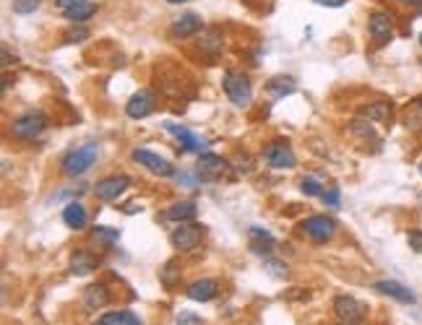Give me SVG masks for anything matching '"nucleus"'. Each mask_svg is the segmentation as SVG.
<instances>
[{
    "instance_id": "nucleus-1",
    "label": "nucleus",
    "mask_w": 422,
    "mask_h": 325,
    "mask_svg": "<svg viewBox=\"0 0 422 325\" xmlns=\"http://www.w3.org/2000/svg\"><path fill=\"white\" fill-rule=\"evenodd\" d=\"M97 157H100L97 143H81V146H76L65 154L63 161H60V169H63L65 177H81L94 167Z\"/></svg>"
},
{
    "instance_id": "nucleus-2",
    "label": "nucleus",
    "mask_w": 422,
    "mask_h": 325,
    "mask_svg": "<svg viewBox=\"0 0 422 325\" xmlns=\"http://www.w3.org/2000/svg\"><path fill=\"white\" fill-rule=\"evenodd\" d=\"M47 130V115L42 110H27L11 120V136L19 140H37Z\"/></svg>"
},
{
    "instance_id": "nucleus-3",
    "label": "nucleus",
    "mask_w": 422,
    "mask_h": 325,
    "mask_svg": "<svg viewBox=\"0 0 422 325\" xmlns=\"http://www.w3.org/2000/svg\"><path fill=\"white\" fill-rule=\"evenodd\" d=\"M222 86H224V94L235 107H248L250 99H253V86H250V78L245 73H238V71H224L222 75Z\"/></svg>"
},
{
    "instance_id": "nucleus-4",
    "label": "nucleus",
    "mask_w": 422,
    "mask_h": 325,
    "mask_svg": "<svg viewBox=\"0 0 422 325\" xmlns=\"http://www.w3.org/2000/svg\"><path fill=\"white\" fill-rule=\"evenodd\" d=\"M367 34L376 45H388L394 39V16L388 10H373L367 16Z\"/></svg>"
},
{
    "instance_id": "nucleus-5",
    "label": "nucleus",
    "mask_w": 422,
    "mask_h": 325,
    "mask_svg": "<svg viewBox=\"0 0 422 325\" xmlns=\"http://www.w3.org/2000/svg\"><path fill=\"white\" fill-rule=\"evenodd\" d=\"M128 187H130V177L112 175V177L100 180V182L94 185V195H97V201H102V203H112V201H118Z\"/></svg>"
},
{
    "instance_id": "nucleus-6",
    "label": "nucleus",
    "mask_w": 422,
    "mask_h": 325,
    "mask_svg": "<svg viewBox=\"0 0 422 325\" xmlns=\"http://www.w3.org/2000/svg\"><path fill=\"white\" fill-rule=\"evenodd\" d=\"M303 232L311 237L313 242H329L334 234H336V222L334 219H329V216H321V214H315V216H308L303 222Z\"/></svg>"
},
{
    "instance_id": "nucleus-7",
    "label": "nucleus",
    "mask_w": 422,
    "mask_h": 325,
    "mask_svg": "<svg viewBox=\"0 0 422 325\" xmlns=\"http://www.w3.org/2000/svg\"><path fill=\"white\" fill-rule=\"evenodd\" d=\"M55 6L71 24H83L97 13V3L92 0H55Z\"/></svg>"
},
{
    "instance_id": "nucleus-8",
    "label": "nucleus",
    "mask_w": 422,
    "mask_h": 325,
    "mask_svg": "<svg viewBox=\"0 0 422 325\" xmlns=\"http://www.w3.org/2000/svg\"><path fill=\"white\" fill-rule=\"evenodd\" d=\"M170 242H172L175 250L180 252H191L198 247V242H201V226H196V224H177V229H172L170 234Z\"/></svg>"
},
{
    "instance_id": "nucleus-9",
    "label": "nucleus",
    "mask_w": 422,
    "mask_h": 325,
    "mask_svg": "<svg viewBox=\"0 0 422 325\" xmlns=\"http://www.w3.org/2000/svg\"><path fill=\"white\" fill-rule=\"evenodd\" d=\"M227 169H230L227 159L217 157V154H198V164H196V177L198 180H219Z\"/></svg>"
},
{
    "instance_id": "nucleus-10",
    "label": "nucleus",
    "mask_w": 422,
    "mask_h": 325,
    "mask_svg": "<svg viewBox=\"0 0 422 325\" xmlns=\"http://www.w3.org/2000/svg\"><path fill=\"white\" fill-rule=\"evenodd\" d=\"M133 159H136L141 167H147L151 175H159V177H175L177 175L175 167L167 161V159H162L159 154H154V151H149V149H136L133 151Z\"/></svg>"
},
{
    "instance_id": "nucleus-11",
    "label": "nucleus",
    "mask_w": 422,
    "mask_h": 325,
    "mask_svg": "<svg viewBox=\"0 0 422 325\" xmlns=\"http://www.w3.org/2000/svg\"><path fill=\"white\" fill-rule=\"evenodd\" d=\"M334 312L339 320H349V323H358L360 317L367 315V305L365 302H360V299L349 297V294H339V297L334 299Z\"/></svg>"
},
{
    "instance_id": "nucleus-12",
    "label": "nucleus",
    "mask_w": 422,
    "mask_h": 325,
    "mask_svg": "<svg viewBox=\"0 0 422 325\" xmlns=\"http://www.w3.org/2000/svg\"><path fill=\"white\" fill-rule=\"evenodd\" d=\"M264 159H266L268 167L274 169H292L294 167V151L282 143V140H276V143H268L266 149H264Z\"/></svg>"
},
{
    "instance_id": "nucleus-13",
    "label": "nucleus",
    "mask_w": 422,
    "mask_h": 325,
    "mask_svg": "<svg viewBox=\"0 0 422 325\" xmlns=\"http://www.w3.org/2000/svg\"><path fill=\"white\" fill-rule=\"evenodd\" d=\"M151 112H154V94L149 92V89L136 92L128 99V104H125V115H128L130 120H144Z\"/></svg>"
},
{
    "instance_id": "nucleus-14",
    "label": "nucleus",
    "mask_w": 422,
    "mask_h": 325,
    "mask_svg": "<svg viewBox=\"0 0 422 325\" xmlns=\"http://www.w3.org/2000/svg\"><path fill=\"white\" fill-rule=\"evenodd\" d=\"M373 291H378V294H383V297H391L396 299V302H402V305H414L417 302V297H414V291L409 287H404V284H399V281H376L373 284Z\"/></svg>"
},
{
    "instance_id": "nucleus-15",
    "label": "nucleus",
    "mask_w": 422,
    "mask_h": 325,
    "mask_svg": "<svg viewBox=\"0 0 422 325\" xmlns=\"http://www.w3.org/2000/svg\"><path fill=\"white\" fill-rule=\"evenodd\" d=\"M165 130L167 133H172L175 138L180 140V146H183V151H196V154H206V146H209V140L198 138L196 133H191L188 128H183V125H175V122H165Z\"/></svg>"
},
{
    "instance_id": "nucleus-16",
    "label": "nucleus",
    "mask_w": 422,
    "mask_h": 325,
    "mask_svg": "<svg viewBox=\"0 0 422 325\" xmlns=\"http://www.w3.org/2000/svg\"><path fill=\"white\" fill-rule=\"evenodd\" d=\"M203 29V19L198 13H183L180 19L172 21V27H170V34L175 39H185V37H193V34H198Z\"/></svg>"
},
{
    "instance_id": "nucleus-17",
    "label": "nucleus",
    "mask_w": 422,
    "mask_h": 325,
    "mask_svg": "<svg viewBox=\"0 0 422 325\" xmlns=\"http://www.w3.org/2000/svg\"><path fill=\"white\" fill-rule=\"evenodd\" d=\"M217 294H219V284L214 279H198L185 287V297L193 302H211Z\"/></svg>"
},
{
    "instance_id": "nucleus-18",
    "label": "nucleus",
    "mask_w": 422,
    "mask_h": 325,
    "mask_svg": "<svg viewBox=\"0 0 422 325\" xmlns=\"http://www.w3.org/2000/svg\"><path fill=\"white\" fill-rule=\"evenodd\" d=\"M97 266H100V260L89 250H74V255H71V273H76V276L94 273Z\"/></svg>"
},
{
    "instance_id": "nucleus-19",
    "label": "nucleus",
    "mask_w": 422,
    "mask_h": 325,
    "mask_svg": "<svg viewBox=\"0 0 422 325\" xmlns=\"http://www.w3.org/2000/svg\"><path fill=\"white\" fill-rule=\"evenodd\" d=\"M86 222H89V216H86V208H83L81 203H76V201L65 203V208H63V224L68 226V229H74V232H81L83 226H86Z\"/></svg>"
},
{
    "instance_id": "nucleus-20",
    "label": "nucleus",
    "mask_w": 422,
    "mask_h": 325,
    "mask_svg": "<svg viewBox=\"0 0 422 325\" xmlns=\"http://www.w3.org/2000/svg\"><path fill=\"white\" fill-rule=\"evenodd\" d=\"M110 302V291L104 284H92V287L83 291V307L89 310V312H97L102 307H107Z\"/></svg>"
},
{
    "instance_id": "nucleus-21",
    "label": "nucleus",
    "mask_w": 422,
    "mask_h": 325,
    "mask_svg": "<svg viewBox=\"0 0 422 325\" xmlns=\"http://www.w3.org/2000/svg\"><path fill=\"white\" fill-rule=\"evenodd\" d=\"M248 237H250V250L256 252V255H268L276 242L274 234L266 232V229H261V226H250Z\"/></svg>"
},
{
    "instance_id": "nucleus-22",
    "label": "nucleus",
    "mask_w": 422,
    "mask_h": 325,
    "mask_svg": "<svg viewBox=\"0 0 422 325\" xmlns=\"http://www.w3.org/2000/svg\"><path fill=\"white\" fill-rule=\"evenodd\" d=\"M196 203L193 201H177V203H172L170 208H167V219L170 222H177V224H183V222H191L193 216H196Z\"/></svg>"
},
{
    "instance_id": "nucleus-23",
    "label": "nucleus",
    "mask_w": 422,
    "mask_h": 325,
    "mask_svg": "<svg viewBox=\"0 0 422 325\" xmlns=\"http://www.w3.org/2000/svg\"><path fill=\"white\" fill-rule=\"evenodd\" d=\"M222 45H224V37H222L219 29H201L198 31V47H201L203 52H219Z\"/></svg>"
},
{
    "instance_id": "nucleus-24",
    "label": "nucleus",
    "mask_w": 422,
    "mask_h": 325,
    "mask_svg": "<svg viewBox=\"0 0 422 325\" xmlns=\"http://www.w3.org/2000/svg\"><path fill=\"white\" fill-rule=\"evenodd\" d=\"M294 89H297V86H294V78H290V75H274L266 84V92L271 94L274 99H282L287 94H292Z\"/></svg>"
},
{
    "instance_id": "nucleus-25",
    "label": "nucleus",
    "mask_w": 422,
    "mask_h": 325,
    "mask_svg": "<svg viewBox=\"0 0 422 325\" xmlns=\"http://www.w3.org/2000/svg\"><path fill=\"white\" fill-rule=\"evenodd\" d=\"M100 325H141V320L130 310H115V312H104L100 317Z\"/></svg>"
},
{
    "instance_id": "nucleus-26",
    "label": "nucleus",
    "mask_w": 422,
    "mask_h": 325,
    "mask_svg": "<svg viewBox=\"0 0 422 325\" xmlns=\"http://www.w3.org/2000/svg\"><path fill=\"white\" fill-rule=\"evenodd\" d=\"M89 237H92L94 245L112 247V245H118V240H120V229H112V226H94Z\"/></svg>"
},
{
    "instance_id": "nucleus-27",
    "label": "nucleus",
    "mask_w": 422,
    "mask_h": 325,
    "mask_svg": "<svg viewBox=\"0 0 422 325\" xmlns=\"http://www.w3.org/2000/svg\"><path fill=\"white\" fill-rule=\"evenodd\" d=\"M362 117H367L370 122H388V117H391V104L388 102L367 104L365 110H362Z\"/></svg>"
},
{
    "instance_id": "nucleus-28",
    "label": "nucleus",
    "mask_w": 422,
    "mask_h": 325,
    "mask_svg": "<svg viewBox=\"0 0 422 325\" xmlns=\"http://www.w3.org/2000/svg\"><path fill=\"white\" fill-rule=\"evenodd\" d=\"M404 125L412 130H422V96H417L409 110H407V117H404Z\"/></svg>"
},
{
    "instance_id": "nucleus-29",
    "label": "nucleus",
    "mask_w": 422,
    "mask_h": 325,
    "mask_svg": "<svg viewBox=\"0 0 422 325\" xmlns=\"http://www.w3.org/2000/svg\"><path fill=\"white\" fill-rule=\"evenodd\" d=\"M300 190H303L305 195H311V198H321L326 187H323L318 180H313V177H303V182H300Z\"/></svg>"
},
{
    "instance_id": "nucleus-30",
    "label": "nucleus",
    "mask_w": 422,
    "mask_h": 325,
    "mask_svg": "<svg viewBox=\"0 0 422 325\" xmlns=\"http://www.w3.org/2000/svg\"><path fill=\"white\" fill-rule=\"evenodd\" d=\"M86 37H89V29L81 27V24H74V27L65 31V37H63V39L68 42V45H76V42H83Z\"/></svg>"
},
{
    "instance_id": "nucleus-31",
    "label": "nucleus",
    "mask_w": 422,
    "mask_h": 325,
    "mask_svg": "<svg viewBox=\"0 0 422 325\" xmlns=\"http://www.w3.org/2000/svg\"><path fill=\"white\" fill-rule=\"evenodd\" d=\"M175 276H180V270H177V263H175V260H170L165 268L159 270V279H162V284H165V287H172Z\"/></svg>"
},
{
    "instance_id": "nucleus-32",
    "label": "nucleus",
    "mask_w": 422,
    "mask_h": 325,
    "mask_svg": "<svg viewBox=\"0 0 422 325\" xmlns=\"http://www.w3.org/2000/svg\"><path fill=\"white\" fill-rule=\"evenodd\" d=\"M264 268H266L274 279H287V273H290V268H287L285 263H279V260H266Z\"/></svg>"
},
{
    "instance_id": "nucleus-33",
    "label": "nucleus",
    "mask_w": 422,
    "mask_h": 325,
    "mask_svg": "<svg viewBox=\"0 0 422 325\" xmlns=\"http://www.w3.org/2000/svg\"><path fill=\"white\" fill-rule=\"evenodd\" d=\"M37 8H39V0H16V3H13V13H19V16L34 13Z\"/></svg>"
},
{
    "instance_id": "nucleus-34",
    "label": "nucleus",
    "mask_w": 422,
    "mask_h": 325,
    "mask_svg": "<svg viewBox=\"0 0 422 325\" xmlns=\"http://www.w3.org/2000/svg\"><path fill=\"white\" fill-rule=\"evenodd\" d=\"M235 169H238L240 175H250L253 172V159L248 154H238L235 157Z\"/></svg>"
},
{
    "instance_id": "nucleus-35",
    "label": "nucleus",
    "mask_w": 422,
    "mask_h": 325,
    "mask_svg": "<svg viewBox=\"0 0 422 325\" xmlns=\"http://www.w3.org/2000/svg\"><path fill=\"white\" fill-rule=\"evenodd\" d=\"M321 201H323L326 205H331V208H336V205H339V201H341L339 187H329V190H323Z\"/></svg>"
},
{
    "instance_id": "nucleus-36",
    "label": "nucleus",
    "mask_w": 422,
    "mask_h": 325,
    "mask_svg": "<svg viewBox=\"0 0 422 325\" xmlns=\"http://www.w3.org/2000/svg\"><path fill=\"white\" fill-rule=\"evenodd\" d=\"M177 325H203V320L196 312L191 310H180V315H177Z\"/></svg>"
},
{
    "instance_id": "nucleus-37",
    "label": "nucleus",
    "mask_w": 422,
    "mask_h": 325,
    "mask_svg": "<svg viewBox=\"0 0 422 325\" xmlns=\"http://www.w3.org/2000/svg\"><path fill=\"white\" fill-rule=\"evenodd\" d=\"M407 242H409V247H412L414 252H420L422 255V232L420 229H412V232L407 234Z\"/></svg>"
},
{
    "instance_id": "nucleus-38",
    "label": "nucleus",
    "mask_w": 422,
    "mask_h": 325,
    "mask_svg": "<svg viewBox=\"0 0 422 325\" xmlns=\"http://www.w3.org/2000/svg\"><path fill=\"white\" fill-rule=\"evenodd\" d=\"M313 3H318V6H326V8H339V6H344L347 0H313Z\"/></svg>"
},
{
    "instance_id": "nucleus-39",
    "label": "nucleus",
    "mask_w": 422,
    "mask_h": 325,
    "mask_svg": "<svg viewBox=\"0 0 422 325\" xmlns=\"http://www.w3.org/2000/svg\"><path fill=\"white\" fill-rule=\"evenodd\" d=\"M402 6H409V8H422V0H396Z\"/></svg>"
},
{
    "instance_id": "nucleus-40",
    "label": "nucleus",
    "mask_w": 422,
    "mask_h": 325,
    "mask_svg": "<svg viewBox=\"0 0 422 325\" xmlns=\"http://www.w3.org/2000/svg\"><path fill=\"white\" fill-rule=\"evenodd\" d=\"M3 65L8 68L11 65V52H8V45H3Z\"/></svg>"
},
{
    "instance_id": "nucleus-41",
    "label": "nucleus",
    "mask_w": 422,
    "mask_h": 325,
    "mask_svg": "<svg viewBox=\"0 0 422 325\" xmlns=\"http://www.w3.org/2000/svg\"><path fill=\"white\" fill-rule=\"evenodd\" d=\"M339 325H360V323H349V320H339Z\"/></svg>"
},
{
    "instance_id": "nucleus-42",
    "label": "nucleus",
    "mask_w": 422,
    "mask_h": 325,
    "mask_svg": "<svg viewBox=\"0 0 422 325\" xmlns=\"http://www.w3.org/2000/svg\"><path fill=\"white\" fill-rule=\"evenodd\" d=\"M167 3H188V0H167Z\"/></svg>"
},
{
    "instance_id": "nucleus-43",
    "label": "nucleus",
    "mask_w": 422,
    "mask_h": 325,
    "mask_svg": "<svg viewBox=\"0 0 422 325\" xmlns=\"http://www.w3.org/2000/svg\"><path fill=\"white\" fill-rule=\"evenodd\" d=\"M420 175H422V161H420Z\"/></svg>"
},
{
    "instance_id": "nucleus-44",
    "label": "nucleus",
    "mask_w": 422,
    "mask_h": 325,
    "mask_svg": "<svg viewBox=\"0 0 422 325\" xmlns=\"http://www.w3.org/2000/svg\"><path fill=\"white\" fill-rule=\"evenodd\" d=\"M420 45H422V34H420Z\"/></svg>"
},
{
    "instance_id": "nucleus-45",
    "label": "nucleus",
    "mask_w": 422,
    "mask_h": 325,
    "mask_svg": "<svg viewBox=\"0 0 422 325\" xmlns=\"http://www.w3.org/2000/svg\"><path fill=\"white\" fill-rule=\"evenodd\" d=\"M97 325H100V323H97Z\"/></svg>"
}]
</instances>
